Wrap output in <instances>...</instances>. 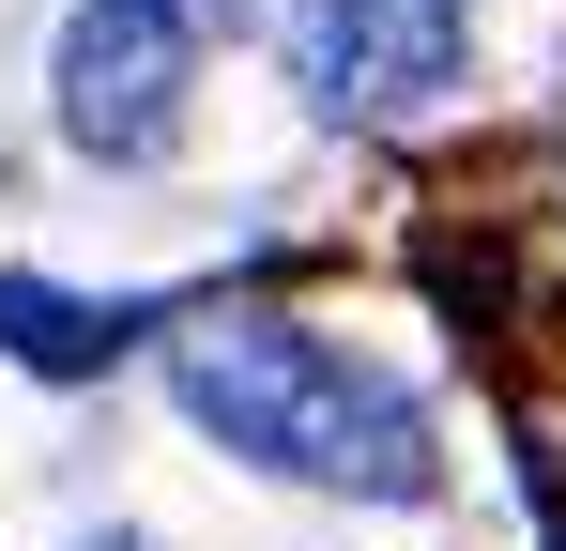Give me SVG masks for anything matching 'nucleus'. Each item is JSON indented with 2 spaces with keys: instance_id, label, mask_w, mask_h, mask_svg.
Instances as JSON below:
<instances>
[{
  "instance_id": "f257e3e1",
  "label": "nucleus",
  "mask_w": 566,
  "mask_h": 551,
  "mask_svg": "<svg viewBox=\"0 0 566 551\" xmlns=\"http://www.w3.org/2000/svg\"><path fill=\"white\" fill-rule=\"evenodd\" d=\"M169 383H185L199 429L230 459H261V475L368 490V506H429V414H413L382 367H353L337 337L276 322V306H199L185 337H169Z\"/></svg>"
},
{
  "instance_id": "f03ea898",
  "label": "nucleus",
  "mask_w": 566,
  "mask_h": 551,
  "mask_svg": "<svg viewBox=\"0 0 566 551\" xmlns=\"http://www.w3.org/2000/svg\"><path fill=\"white\" fill-rule=\"evenodd\" d=\"M185 62H199L185 15H154V0H93V15L62 31V138L107 154V169H154V154L185 138Z\"/></svg>"
},
{
  "instance_id": "7ed1b4c3",
  "label": "nucleus",
  "mask_w": 566,
  "mask_h": 551,
  "mask_svg": "<svg viewBox=\"0 0 566 551\" xmlns=\"http://www.w3.org/2000/svg\"><path fill=\"white\" fill-rule=\"evenodd\" d=\"M474 15L460 0H291V77L322 92L337 123H382V107H429L460 77Z\"/></svg>"
},
{
  "instance_id": "20e7f679",
  "label": "nucleus",
  "mask_w": 566,
  "mask_h": 551,
  "mask_svg": "<svg viewBox=\"0 0 566 551\" xmlns=\"http://www.w3.org/2000/svg\"><path fill=\"white\" fill-rule=\"evenodd\" d=\"M123 337H154V306H77V291H46V276H0V353H15V367L93 383Z\"/></svg>"
},
{
  "instance_id": "39448f33",
  "label": "nucleus",
  "mask_w": 566,
  "mask_h": 551,
  "mask_svg": "<svg viewBox=\"0 0 566 551\" xmlns=\"http://www.w3.org/2000/svg\"><path fill=\"white\" fill-rule=\"evenodd\" d=\"M154 15H185V31H214V15H230V0H154Z\"/></svg>"
},
{
  "instance_id": "423d86ee",
  "label": "nucleus",
  "mask_w": 566,
  "mask_h": 551,
  "mask_svg": "<svg viewBox=\"0 0 566 551\" xmlns=\"http://www.w3.org/2000/svg\"><path fill=\"white\" fill-rule=\"evenodd\" d=\"M107 551H123V537H107Z\"/></svg>"
}]
</instances>
